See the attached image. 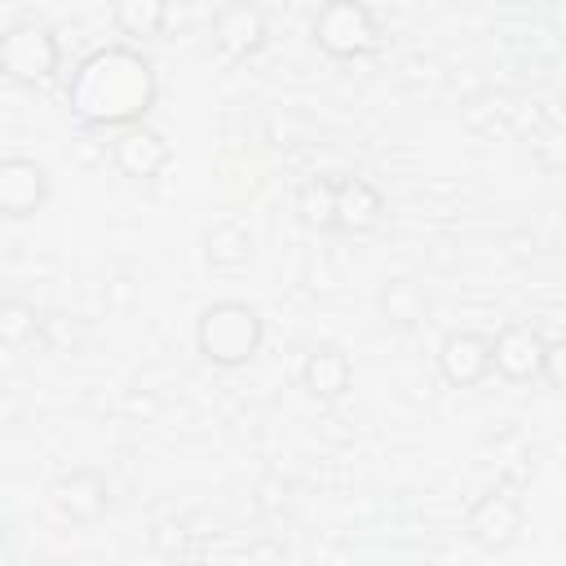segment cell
<instances>
[{
	"instance_id": "18",
	"label": "cell",
	"mask_w": 566,
	"mask_h": 566,
	"mask_svg": "<svg viewBox=\"0 0 566 566\" xmlns=\"http://www.w3.org/2000/svg\"><path fill=\"white\" fill-rule=\"evenodd\" d=\"M27 336H35V305L9 296V301L0 305V340H4V345H22Z\"/></svg>"
},
{
	"instance_id": "8",
	"label": "cell",
	"mask_w": 566,
	"mask_h": 566,
	"mask_svg": "<svg viewBox=\"0 0 566 566\" xmlns=\"http://www.w3.org/2000/svg\"><path fill=\"white\" fill-rule=\"evenodd\" d=\"M544 349H548V340H544L535 327L509 323L500 336H491V367H495L504 380L526 385V380H535V376L544 371Z\"/></svg>"
},
{
	"instance_id": "17",
	"label": "cell",
	"mask_w": 566,
	"mask_h": 566,
	"mask_svg": "<svg viewBox=\"0 0 566 566\" xmlns=\"http://www.w3.org/2000/svg\"><path fill=\"white\" fill-rule=\"evenodd\" d=\"M380 310H385L389 323H398V327H416V323L424 318L429 301H424V292H420L411 279H394V283H385V292H380Z\"/></svg>"
},
{
	"instance_id": "16",
	"label": "cell",
	"mask_w": 566,
	"mask_h": 566,
	"mask_svg": "<svg viewBox=\"0 0 566 566\" xmlns=\"http://www.w3.org/2000/svg\"><path fill=\"white\" fill-rule=\"evenodd\" d=\"M111 18H115L119 35L146 40V35H159V31H164V18H168V9H164L159 0H119V4L111 9Z\"/></svg>"
},
{
	"instance_id": "13",
	"label": "cell",
	"mask_w": 566,
	"mask_h": 566,
	"mask_svg": "<svg viewBox=\"0 0 566 566\" xmlns=\"http://www.w3.org/2000/svg\"><path fill=\"white\" fill-rule=\"evenodd\" d=\"M301 385H305L310 398L336 402V398L349 394L354 367H349V358H345L336 345H314V349L305 354V363H301Z\"/></svg>"
},
{
	"instance_id": "5",
	"label": "cell",
	"mask_w": 566,
	"mask_h": 566,
	"mask_svg": "<svg viewBox=\"0 0 566 566\" xmlns=\"http://www.w3.org/2000/svg\"><path fill=\"white\" fill-rule=\"evenodd\" d=\"M464 531H469V539H473L478 548L504 553V548H513V544L522 539V531H526V509H522V500H517L513 491L495 486V491H486V495H478V500L469 504Z\"/></svg>"
},
{
	"instance_id": "9",
	"label": "cell",
	"mask_w": 566,
	"mask_h": 566,
	"mask_svg": "<svg viewBox=\"0 0 566 566\" xmlns=\"http://www.w3.org/2000/svg\"><path fill=\"white\" fill-rule=\"evenodd\" d=\"M438 371H442V380L455 385V389L478 385V380L491 371V336H486V332H473V327L447 332L442 345H438Z\"/></svg>"
},
{
	"instance_id": "7",
	"label": "cell",
	"mask_w": 566,
	"mask_h": 566,
	"mask_svg": "<svg viewBox=\"0 0 566 566\" xmlns=\"http://www.w3.org/2000/svg\"><path fill=\"white\" fill-rule=\"evenodd\" d=\"M49 199V168L31 155H9L0 159V212L9 221H22L40 212Z\"/></svg>"
},
{
	"instance_id": "14",
	"label": "cell",
	"mask_w": 566,
	"mask_h": 566,
	"mask_svg": "<svg viewBox=\"0 0 566 566\" xmlns=\"http://www.w3.org/2000/svg\"><path fill=\"white\" fill-rule=\"evenodd\" d=\"M380 212H385V199L367 177H340L336 181V230L367 234V230H376Z\"/></svg>"
},
{
	"instance_id": "4",
	"label": "cell",
	"mask_w": 566,
	"mask_h": 566,
	"mask_svg": "<svg viewBox=\"0 0 566 566\" xmlns=\"http://www.w3.org/2000/svg\"><path fill=\"white\" fill-rule=\"evenodd\" d=\"M62 62L57 35L44 22H13L0 35V71L18 84H44Z\"/></svg>"
},
{
	"instance_id": "11",
	"label": "cell",
	"mask_w": 566,
	"mask_h": 566,
	"mask_svg": "<svg viewBox=\"0 0 566 566\" xmlns=\"http://www.w3.org/2000/svg\"><path fill=\"white\" fill-rule=\"evenodd\" d=\"M212 44L226 53V57H248L265 44V13L248 0H234V4H221L212 13Z\"/></svg>"
},
{
	"instance_id": "1",
	"label": "cell",
	"mask_w": 566,
	"mask_h": 566,
	"mask_svg": "<svg viewBox=\"0 0 566 566\" xmlns=\"http://www.w3.org/2000/svg\"><path fill=\"white\" fill-rule=\"evenodd\" d=\"M155 66L128 49V44H106L93 49L66 84L71 115L93 124V128H133L146 124V111L155 106Z\"/></svg>"
},
{
	"instance_id": "19",
	"label": "cell",
	"mask_w": 566,
	"mask_h": 566,
	"mask_svg": "<svg viewBox=\"0 0 566 566\" xmlns=\"http://www.w3.org/2000/svg\"><path fill=\"white\" fill-rule=\"evenodd\" d=\"M544 385L548 389H557V394H566V336H557V340H548V349H544Z\"/></svg>"
},
{
	"instance_id": "3",
	"label": "cell",
	"mask_w": 566,
	"mask_h": 566,
	"mask_svg": "<svg viewBox=\"0 0 566 566\" xmlns=\"http://www.w3.org/2000/svg\"><path fill=\"white\" fill-rule=\"evenodd\" d=\"M314 44L332 57H363L380 44V27L358 0H327L314 13Z\"/></svg>"
},
{
	"instance_id": "15",
	"label": "cell",
	"mask_w": 566,
	"mask_h": 566,
	"mask_svg": "<svg viewBox=\"0 0 566 566\" xmlns=\"http://www.w3.org/2000/svg\"><path fill=\"white\" fill-rule=\"evenodd\" d=\"M296 217L310 230H336V181L332 177H305L296 190Z\"/></svg>"
},
{
	"instance_id": "2",
	"label": "cell",
	"mask_w": 566,
	"mask_h": 566,
	"mask_svg": "<svg viewBox=\"0 0 566 566\" xmlns=\"http://www.w3.org/2000/svg\"><path fill=\"white\" fill-rule=\"evenodd\" d=\"M265 336L261 314L248 301H212L195 323V345L217 367H243L256 358Z\"/></svg>"
},
{
	"instance_id": "12",
	"label": "cell",
	"mask_w": 566,
	"mask_h": 566,
	"mask_svg": "<svg viewBox=\"0 0 566 566\" xmlns=\"http://www.w3.org/2000/svg\"><path fill=\"white\" fill-rule=\"evenodd\" d=\"M203 256L217 274H243L256 256V243H252V230L234 217H221L203 230Z\"/></svg>"
},
{
	"instance_id": "6",
	"label": "cell",
	"mask_w": 566,
	"mask_h": 566,
	"mask_svg": "<svg viewBox=\"0 0 566 566\" xmlns=\"http://www.w3.org/2000/svg\"><path fill=\"white\" fill-rule=\"evenodd\" d=\"M172 159V146L159 128L150 124H133V128H119L115 142H111V164L133 177V181H155Z\"/></svg>"
},
{
	"instance_id": "10",
	"label": "cell",
	"mask_w": 566,
	"mask_h": 566,
	"mask_svg": "<svg viewBox=\"0 0 566 566\" xmlns=\"http://www.w3.org/2000/svg\"><path fill=\"white\" fill-rule=\"evenodd\" d=\"M49 504L71 522H97L111 509V486L93 469H71L49 482Z\"/></svg>"
}]
</instances>
